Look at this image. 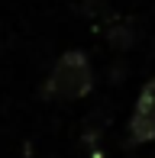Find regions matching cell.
<instances>
[{"label":"cell","mask_w":155,"mask_h":158,"mask_svg":"<svg viewBox=\"0 0 155 158\" xmlns=\"http://www.w3.org/2000/svg\"><path fill=\"white\" fill-rule=\"evenodd\" d=\"M142 142H155V81L142 87L129 119V145H142Z\"/></svg>","instance_id":"cell-2"},{"label":"cell","mask_w":155,"mask_h":158,"mask_svg":"<svg viewBox=\"0 0 155 158\" xmlns=\"http://www.w3.org/2000/svg\"><path fill=\"white\" fill-rule=\"evenodd\" d=\"M94 87V74H90V61L84 52H65L52 74L45 77L42 94L48 100H81Z\"/></svg>","instance_id":"cell-1"}]
</instances>
